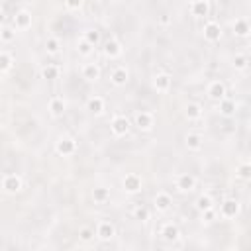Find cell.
<instances>
[{
    "instance_id": "cell-24",
    "label": "cell",
    "mask_w": 251,
    "mask_h": 251,
    "mask_svg": "<svg viewBox=\"0 0 251 251\" xmlns=\"http://www.w3.org/2000/svg\"><path fill=\"white\" fill-rule=\"evenodd\" d=\"M232 28H234V35L235 37H249L251 28H249V22L245 18H235V22L232 24Z\"/></svg>"
},
{
    "instance_id": "cell-40",
    "label": "cell",
    "mask_w": 251,
    "mask_h": 251,
    "mask_svg": "<svg viewBox=\"0 0 251 251\" xmlns=\"http://www.w3.org/2000/svg\"><path fill=\"white\" fill-rule=\"evenodd\" d=\"M6 26V14L4 12H0V28Z\"/></svg>"
},
{
    "instance_id": "cell-2",
    "label": "cell",
    "mask_w": 251,
    "mask_h": 251,
    "mask_svg": "<svg viewBox=\"0 0 251 251\" xmlns=\"http://www.w3.org/2000/svg\"><path fill=\"white\" fill-rule=\"evenodd\" d=\"M134 126H135L137 130H141V132H151L153 126H155V116H153V112H149V110H139V112H135V116H134Z\"/></svg>"
},
{
    "instance_id": "cell-21",
    "label": "cell",
    "mask_w": 251,
    "mask_h": 251,
    "mask_svg": "<svg viewBox=\"0 0 251 251\" xmlns=\"http://www.w3.org/2000/svg\"><path fill=\"white\" fill-rule=\"evenodd\" d=\"M47 108H49V114H51L53 118H61L67 110V102L63 100V96H51L49 98Z\"/></svg>"
},
{
    "instance_id": "cell-37",
    "label": "cell",
    "mask_w": 251,
    "mask_h": 251,
    "mask_svg": "<svg viewBox=\"0 0 251 251\" xmlns=\"http://www.w3.org/2000/svg\"><path fill=\"white\" fill-rule=\"evenodd\" d=\"M200 214H202V220H200V222H202V224H212L216 218H218V212H216V208H208V210H204V212H200Z\"/></svg>"
},
{
    "instance_id": "cell-32",
    "label": "cell",
    "mask_w": 251,
    "mask_h": 251,
    "mask_svg": "<svg viewBox=\"0 0 251 251\" xmlns=\"http://www.w3.org/2000/svg\"><path fill=\"white\" fill-rule=\"evenodd\" d=\"M83 37H84L90 45H94V47L100 43V32H98L96 28H88V30H84V32H83Z\"/></svg>"
},
{
    "instance_id": "cell-10",
    "label": "cell",
    "mask_w": 251,
    "mask_h": 251,
    "mask_svg": "<svg viewBox=\"0 0 251 251\" xmlns=\"http://www.w3.org/2000/svg\"><path fill=\"white\" fill-rule=\"evenodd\" d=\"M171 206H173V196H171L167 190H159V192L155 194V198H153V208H155L159 214H165V212L171 210Z\"/></svg>"
},
{
    "instance_id": "cell-38",
    "label": "cell",
    "mask_w": 251,
    "mask_h": 251,
    "mask_svg": "<svg viewBox=\"0 0 251 251\" xmlns=\"http://www.w3.org/2000/svg\"><path fill=\"white\" fill-rule=\"evenodd\" d=\"M63 4L69 12H75V10H81L83 4H84V0H63Z\"/></svg>"
},
{
    "instance_id": "cell-34",
    "label": "cell",
    "mask_w": 251,
    "mask_h": 251,
    "mask_svg": "<svg viewBox=\"0 0 251 251\" xmlns=\"http://www.w3.org/2000/svg\"><path fill=\"white\" fill-rule=\"evenodd\" d=\"M132 216H134L135 220H139V222H149V210H147L145 206H141V204L134 206V210H132Z\"/></svg>"
},
{
    "instance_id": "cell-9",
    "label": "cell",
    "mask_w": 251,
    "mask_h": 251,
    "mask_svg": "<svg viewBox=\"0 0 251 251\" xmlns=\"http://www.w3.org/2000/svg\"><path fill=\"white\" fill-rule=\"evenodd\" d=\"M159 235L167 241V243H177V241H181V230H179V226L177 224H173V222H165L161 228H159Z\"/></svg>"
},
{
    "instance_id": "cell-16",
    "label": "cell",
    "mask_w": 251,
    "mask_h": 251,
    "mask_svg": "<svg viewBox=\"0 0 251 251\" xmlns=\"http://www.w3.org/2000/svg\"><path fill=\"white\" fill-rule=\"evenodd\" d=\"M86 110H88L92 116L104 114V110H106V100H104L102 96H98V94H92V96L86 100Z\"/></svg>"
},
{
    "instance_id": "cell-11",
    "label": "cell",
    "mask_w": 251,
    "mask_h": 251,
    "mask_svg": "<svg viewBox=\"0 0 251 251\" xmlns=\"http://www.w3.org/2000/svg\"><path fill=\"white\" fill-rule=\"evenodd\" d=\"M102 53H104L106 59H118V57H122V53H124V47H122V43H120L116 37H110V39L104 41Z\"/></svg>"
},
{
    "instance_id": "cell-30",
    "label": "cell",
    "mask_w": 251,
    "mask_h": 251,
    "mask_svg": "<svg viewBox=\"0 0 251 251\" xmlns=\"http://www.w3.org/2000/svg\"><path fill=\"white\" fill-rule=\"evenodd\" d=\"M14 67V57L8 51H0V75L8 73Z\"/></svg>"
},
{
    "instance_id": "cell-15",
    "label": "cell",
    "mask_w": 251,
    "mask_h": 251,
    "mask_svg": "<svg viewBox=\"0 0 251 251\" xmlns=\"http://www.w3.org/2000/svg\"><path fill=\"white\" fill-rule=\"evenodd\" d=\"M30 28H32V12L26 10V8L18 10V12L14 14V30L26 32V30H30Z\"/></svg>"
},
{
    "instance_id": "cell-4",
    "label": "cell",
    "mask_w": 251,
    "mask_h": 251,
    "mask_svg": "<svg viewBox=\"0 0 251 251\" xmlns=\"http://www.w3.org/2000/svg\"><path fill=\"white\" fill-rule=\"evenodd\" d=\"M130 128H132V122H130L124 114H116V116L112 118V122H110V132H112L114 137H124V135H128Z\"/></svg>"
},
{
    "instance_id": "cell-12",
    "label": "cell",
    "mask_w": 251,
    "mask_h": 251,
    "mask_svg": "<svg viewBox=\"0 0 251 251\" xmlns=\"http://www.w3.org/2000/svg\"><path fill=\"white\" fill-rule=\"evenodd\" d=\"M175 188L179 190V192H192L194 188H196V179L190 175V173H181V175H177V179H175Z\"/></svg>"
},
{
    "instance_id": "cell-27",
    "label": "cell",
    "mask_w": 251,
    "mask_h": 251,
    "mask_svg": "<svg viewBox=\"0 0 251 251\" xmlns=\"http://www.w3.org/2000/svg\"><path fill=\"white\" fill-rule=\"evenodd\" d=\"M194 206H196L198 212H204V210H208V208H214V198H212L210 194H200V196L196 198Z\"/></svg>"
},
{
    "instance_id": "cell-3",
    "label": "cell",
    "mask_w": 251,
    "mask_h": 251,
    "mask_svg": "<svg viewBox=\"0 0 251 251\" xmlns=\"http://www.w3.org/2000/svg\"><path fill=\"white\" fill-rule=\"evenodd\" d=\"M239 212H241V204L235 198H226L220 204V218H224V220H234L239 216Z\"/></svg>"
},
{
    "instance_id": "cell-13",
    "label": "cell",
    "mask_w": 251,
    "mask_h": 251,
    "mask_svg": "<svg viewBox=\"0 0 251 251\" xmlns=\"http://www.w3.org/2000/svg\"><path fill=\"white\" fill-rule=\"evenodd\" d=\"M206 94H208L210 100H214V102H220L222 98H226L228 88H226L224 81H212V83H208V86H206Z\"/></svg>"
},
{
    "instance_id": "cell-22",
    "label": "cell",
    "mask_w": 251,
    "mask_h": 251,
    "mask_svg": "<svg viewBox=\"0 0 251 251\" xmlns=\"http://www.w3.org/2000/svg\"><path fill=\"white\" fill-rule=\"evenodd\" d=\"M204 116V108L202 104H198V102H188L184 106V118L188 122H198V120H202Z\"/></svg>"
},
{
    "instance_id": "cell-7",
    "label": "cell",
    "mask_w": 251,
    "mask_h": 251,
    "mask_svg": "<svg viewBox=\"0 0 251 251\" xmlns=\"http://www.w3.org/2000/svg\"><path fill=\"white\" fill-rule=\"evenodd\" d=\"M222 26L218 24V22H214V20H208L204 26H202V35H204V39L208 41V43H218L220 39H222Z\"/></svg>"
},
{
    "instance_id": "cell-6",
    "label": "cell",
    "mask_w": 251,
    "mask_h": 251,
    "mask_svg": "<svg viewBox=\"0 0 251 251\" xmlns=\"http://www.w3.org/2000/svg\"><path fill=\"white\" fill-rule=\"evenodd\" d=\"M122 188H124L126 194H137L143 188V181H141V177L137 173H128L122 179Z\"/></svg>"
},
{
    "instance_id": "cell-31",
    "label": "cell",
    "mask_w": 251,
    "mask_h": 251,
    "mask_svg": "<svg viewBox=\"0 0 251 251\" xmlns=\"http://www.w3.org/2000/svg\"><path fill=\"white\" fill-rule=\"evenodd\" d=\"M234 69H235V73H247V69H249V57L247 55H235V59H234Z\"/></svg>"
},
{
    "instance_id": "cell-35",
    "label": "cell",
    "mask_w": 251,
    "mask_h": 251,
    "mask_svg": "<svg viewBox=\"0 0 251 251\" xmlns=\"http://www.w3.org/2000/svg\"><path fill=\"white\" fill-rule=\"evenodd\" d=\"M94 237H96V235H94V230H92V228L84 226V228L79 230V239H81L83 243H90Z\"/></svg>"
},
{
    "instance_id": "cell-42",
    "label": "cell",
    "mask_w": 251,
    "mask_h": 251,
    "mask_svg": "<svg viewBox=\"0 0 251 251\" xmlns=\"http://www.w3.org/2000/svg\"><path fill=\"white\" fill-rule=\"evenodd\" d=\"M0 190H2V179H0Z\"/></svg>"
},
{
    "instance_id": "cell-39",
    "label": "cell",
    "mask_w": 251,
    "mask_h": 251,
    "mask_svg": "<svg viewBox=\"0 0 251 251\" xmlns=\"http://www.w3.org/2000/svg\"><path fill=\"white\" fill-rule=\"evenodd\" d=\"M157 22H159V26H161V28H169V26H173V16H169V14H161Z\"/></svg>"
},
{
    "instance_id": "cell-44",
    "label": "cell",
    "mask_w": 251,
    "mask_h": 251,
    "mask_svg": "<svg viewBox=\"0 0 251 251\" xmlns=\"http://www.w3.org/2000/svg\"><path fill=\"white\" fill-rule=\"evenodd\" d=\"M94 2H100V0H94Z\"/></svg>"
},
{
    "instance_id": "cell-29",
    "label": "cell",
    "mask_w": 251,
    "mask_h": 251,
    "mask_svg": "<svg viewBox=\"0 0 251 251\" xmlns=\"http://www.w3.org/2000/svg\"><path fill=\"white\" fill-rule=\"evenodd\" d=\"M59 75H61V69L57 65H53V63H47L41 69V77L47 79V81H55V79H59Z\"/></svg>"
},
{
    "instance_id": "cell-17",
    "label": "cell",
    "mask_w": 251,
    "mask_h": 251,
    "mask_svg": "<svg viewBox=\"0 0 251 251\" xmlns=\"http://www.w3.org/2000/svg\"><path fill=\"white\" fill-rule=\"evenodd\" d=\"M184 143H186V149L188 151H202V147H204V137L202 134H198V132H188L186 137H184Z\"/></svg>"
},
{
    "instance_id": "cell-14",
    "label": "cell",
    "mask_w": 251,
    "mask_h": 251,
    "mask_svg": "<svg viewBox=\"0 0 251 251\" xmlns=\"http://www.w3.org/2000/svg\"><path fill=\"white\" fill-rule=\"evenodd\" d=\"M210 0H192L190 2V14L194 18H208L210 16Z\"/></svg>"
},
{
    "instance_id": "cell-43",
    "label": "cell",
    "mask_w": 251,
    "mask_h": 251,
    "mask_svg": "<svg viewBox=\"0 0 251 251\" xmlns=\"http://www.w3.org/2000/svg\"><path fill=\"white\" fill-rule=\"evenodd\" d=\"M2 43H4V41H2V37H0V45H2Z\"/></svg>"
},
{
    "instance_id": "cell-19",
    "label": "cell",
    "mask_w": 251,
    "mask_h": 251,
    "mask_svg": "<svg viewBox=\"0 0 251 251\" xmlns=\"http://www.w3.org/2000/svg\"><path fill=\"white\" fill-rule=\"evenodd\" d=\"M128 81H130V71H128V67L118 65V67L112 69V73H110V83H112L114 86H126Z\"/></svg>"
},
{
    "instance_id": "cell-25",
    "label": "cell",
    "mask_w": 251,
    "mask_h": 251,
    "mask_svg": "<svg viewBox=\"0 0 251 251\" xmlns=\"http://www.w3.org/2000/svg\"><path fill=\"white\" fill-rule=\"evenodd\" d=\"M43 49H45L47 55H59V53H61V39L55 37V35H49V37L45 39Z\"/></svg>"
},
{
    "instance_id": "cell-23",
    "label": "cell",
    "mask_w": 251,
    "mask_h": 251,
    "mask_svg": "<svg viewBox=\"0 0 251 251\" xmlns=\"http://www.w3.org/2000/svg\"><path fill=\"white\" fill-rule=\"evenodd\" d=\"M218 112L224 116V118H234L235 116V112H237V104L234 102L232 98H222L220 102H218Z\"/></svg>"
},
{
    "instance_id": "cell-1",
    "label": "cell",
    "mask_w": 251,
    "mask_h": 251,
    "mask_svg": "<svg viewBox=\"0 0 251 251\" xmlns=\"http://www.w3.org/2000/svg\"><path fill=\"white\" fill-rule=\"evenodd\" d=\"M79 151V145L73 137L69 135H61L57 141H55V153L61 155V157H73L75 153Z\"/></svg>"
},
{
    "instance_id": "cell-18",
    "label": "cell",
    "mask_w": 251,
    "mask_h": 251,
    "mask_svg": "<svg viewBox=\"0 0 251 251\" xmlns=\"http://www.w3.org/2000/svg\"><path fill=\"white\" fill-rule=\"evenodd\" d=\"M81 75H83L84 81L96 83V81H100V77H102V69H100L98 63H84L83 69H81Z\"/></svg>"
},
{
    "instance_id": "cell-20",
    "label": "cell",
    "mask_w": 251,
    "mask_h": 251,
    "mask_svg": "<svg viewBox=\"0 0 251 251\" xmlns=\"http://www.w3.org/2000/svg\"><path fill=\"white\" fill-rule=\"evenodd\" d=\"M171 86H173V77H171L169 73H157V75L153 77V88H155L157 92L167 94V92L171 90Z\"/></svg>"
},
{
    "instance_id": "cell-8",
    "label": "cell",
    "mask_w": 251,
    "mask_h": 251,
    "mask_svg": "<svg viewBox=\"0 0 251 251\" xmlns=\"http://www.w3.org/2000/svg\"><path fill=\"white\" fill-rule=\"evenodd\" d=\"M22 188H24V181H22L20 175L10 173V175H4V177H2V190H4V192H8V194H18Z\"/></svg>"
},
{
    "instance_id": "cell-36",
    "label": "cell",
    "mask_w": 251,
    "mask_h": 251,
    "mask_svg": "<svg viewBox=\"0 0 251 251\" xmlns=\"http://www.w3.org/2000/svg\"><path fill=\"white\" fill-rule=\"evenodd\" d=\"M0 37H2L4 43H10L16 37V30L10 28V26H2V28H0Z\"/></svg>"
},
{
    "instance_id": "cell-41",
    "label": "cell",
    "mask_w": 251,
    "mask_h": 251,
    "mask_svg": "<svg viewBox=\"0 0 251 251\" xmlns=\"http://www.w3.org/2000/svg\"><path fill=\"white\" fill-rule=\"evenodd\" d=\"M0 12H2V0H0Z\"/></svg>"
},
{
    "instance_id": "cell-33",
    "label": "cell",
    "mask_w": 251,
    "mask_h": 251,
    "mask_svg": "<svg viewBox=\"0 0 251 251\" xmlns=\"http://www.w3.org/2000/svg\"><path fill=\"white\" fill-rule=\"evenodd\" d=\"M235 175H237L241 181H249V179H251V165H249V161L239 163V167L235 169Z\"/></svg>"
},
{
    "instance_id": "cell-28",
    "label": "cell",
    "mask_w": 251,
    "mask_h": 251,
    "mask_svg": "<svg viewBox=\"0 0 251 251\" xmlns=\"http://www.w3.org/2000/svg\"><path fill=\"white\" fill-rule=\"evenodd\" d=\"M77 53H79L81 57H90V55L94 53V45H90L84 37H79V39H77Z\"/></svg>"
},
{
    "instance_id": "cell-5",
    "label": "cell",
    "mask_w": 251,
    "mask_h": 251,
    "mask_svg": "<svg viewBox=\"0 0 251 251\" xmlns=\"http://www.w3.org/2000/svg\"><path fill=\"white\" fill-rule=\"evenodd\" d=\"M94 235H96L100 241H110V239L116 237V226H114L110 220H100V222L96 224Z\"/></svg>"
},
{
    "instance_id": "cell-26",
    "label": "cell",
    "mask_w": 251,
    "mask_h": 251,
    "mask_svg": "<svg viewBox=\"0 0 251 251\" xmlns=\"http://www.w3.org/2000/svg\"><path fill=\"white\" fill-rule=\"evenodd\" d=\"M92 200H94V204H106L108 200H110V188L106 186H96L92 190Z\"/></svg>"
}]
</instances>
